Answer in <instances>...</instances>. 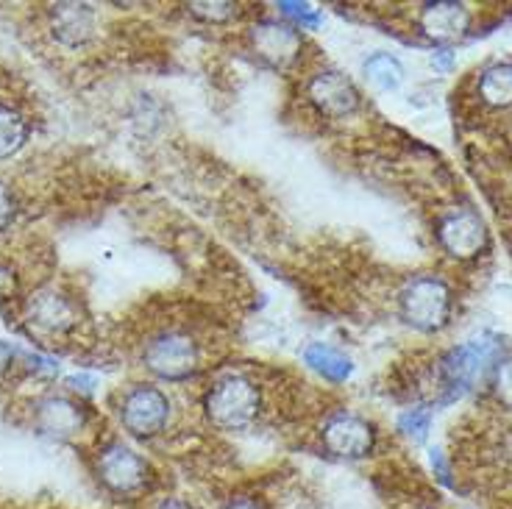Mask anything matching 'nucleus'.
Returning <instances> with one entry per match:
<instances>
[{
  "label": "nucleus",
  "mask_w": 512,
  "mask_h": 509,
  "mask_svg": "<svg viewBox=\"0 0 512 509\" xmlns=\"http://www.w3.org/2000/svg\"><path fill=\"white\" fill-rule=\"evenodd\" d=\"M265 407V395L254 376L231 370L223 373L215 382L206 387L204 418L209 426H215L218 432H245L251 429Z\"/></svg>",
  "instance_id": "obj_1"
},
{
  "label": "nucleus",
  "mask_w": 512,
  "mask_h": 509,
  "mask_svg": "<svg viewBox=\"0 0 512 509\" xmlns=\"http://www.w3.org/2000/svg\"><path fill=\"white\" fill-rule=\"evenodd\" d=\"M140 362L159 382H187L204 368V343L187 329H162L142 345Z\"/></svg>",
  "instance_id": "obj_2"
},
{
  "label": "nucleus",
  "mask_w": 512,
  "mask_h": 509,
  "mask_svg": "<svg viewBox=\"0 0 512 509\" xmlns=\"http://www.w3.org/2000/svg\"><path fill=\"white\" fill-rule=\"evenodd\" d=\"M95 476L103 490L115 498H137L148 493L154 484L151 462L123 440H109L106 446L98 448Z\"/></svg>",
  "instance_id": "obj_3"
},
{
  "label": "nucleus",
  "mask_w": 512,
  "mask_h": 509,
  "mask_svg": "<svg viewBox=\"0 0 512 509\" xmlns=\"http://www.w3.org/2000/svg\"><path fill=\"white\" fill-rule=\"evenodd\" d=\"M117 418L128 437L148 443L167 432L170 418H173V401L156 384H134L120 395Z\"/></svg>",
  "instance_id": "obj_4"
},
{
  "label": "nucleus",
  "mask_w": 512,
  "mask_h": 509,
  "mask_svg": "<svg viewBox=\"0 0 512 509\" xmlns=\"http://www.w3.org/2000/svg\"><path fill=\"white\" fill-rule=\"evenodd\" d=\"M398 309L401 318L410 323L412 329L432 331L446 329L454 309L451 287L440 276H415L398 293Z\"/></svg>",
  "instance_id": "obj_5"
},
{
  "label": "nucleus",
  "mask_w": 512,
  "mask_h": 509,
  "mask_svg": "<svg viewBox=\"0 0 512 509\" xmlns=\"http://www.w3.org/2000/svg\"><path fill=\"white\" fill-rule=\"evenodd\" d=\"M504 359V340L482 334L476 340L451 348L443 359V379L451 390H474L487 382V376Z\"/></svg>",
  "instance_id": "obj_6"
},
{
  "label": "nucleus",
  "mask_w": 512,
  "mask_h": 509,
  "mask_svg": "<svg viewBox=\"0 0 512 509\" xmlns=\"http://www.w3.org/2000/svg\"><path fill=\"white\" fill-rule=\"evenodd\" d=\"M23 318L31 334L45 340H62L73 334L81 323V309L73 295H67L59 287H39L31 293L23 306Z\"/></svg>",
  "instance_id": "obj_7"
},
{
  "label": "nucleus",
  "mask_w": 512,
  "mask_h": 509,
  "mask_svg": "<svg viewBox=\"0 0 512 509\" xmlns=\"http://www.w3.org/2000/svg\"><path fill=\"white\" fill-rule=\"evenodd\" d=\"M320 443L323 448L337 459H357L371 457L376 448V429L368 418H362L357 412L337 409L320 426Z\"/></svg>",
  "instance_id": "obj_8"
},
{
  "label": "nucleus",
  "mask_w": 512,
  "mask_h": 509,
  "mask_svg": "<svg viewBox=\"0 0 512 509\" xmlns=\"http://www.w3.org/2000/svg\"><path fill=\"white\" fill-rule=\"evenodd\" d=\"M307 103L326 120H346L359 109V90L354 81L337 67H320L304 84Z\"/></svg>",
  "instance_id": "obj_9"
},
{
  "label": "nucleus",
  "mask_w": 512,
  "mask_h": 509,
  "mask_svg": "<svg viewBox=\"0 0 512 509\" xmlns=\"http://www.w3.org/2000/svg\"><path fill=\"white\" fill-rule=\"evenodd\" d=\"M248 45L270 67L290 70V67L301 62L304 34L290 26V23H284V20L265 17V20H259V23L248 28Z\"/></svg>",
  "instance_id": "obj_10"
},
{
  "label": "nucleus",
  "mask_w": 512,
  "mask_h": 509,
  "mask_svg": "<svg viewBox=\"0 0 512 509\" xmlns=\"http://www.w3.org/2000/svg\"><path fill=\"white\" fill-rule=\"evenodd\" d=\"M437 242L448 256L468 262L487 248V229L471 209H451L437 223Z\"/></svg>",
  "instance_id": "obj_11"
},
{
  "label": "nucleus",
  "mask_w": 512,
  "mask_h": 509,
  "mask_svg": "<svg viewBox=\"0 0 512 509\" xmlns=\"http://www.w3.org/2000/svg\"><path fill=\"white\" fill-rule=\"evenodd\" d=\"M34 426L39 434L53 440H76L87 429L90 412L87 407L67 395H45L34 404Z\"/></svg>",
  "instance_id": "obj_12"
},
{
  "label": "nucleus",
  "mask_w": 512,
  "mask_h": 509,
  "mask_svg": "<svg viewBox=\"0 0 512 509\" xmlns=\"http://www.w3.org/2000/svg\"><path fill=\"white\" fill-rule=\"evenodd\" d=\"M51 31L64 48H81L95 37L98 14L87 3H56L51 6Z\"/></svg>",
  "instance_id": "obj_13"
},
{
  "label": "nucleus",
  "mask_w": 512,
  "mask_h": 509,
  "mask_svg": "<svg viewBox=\"0 0 512 509\" xmlns=\"http://www.w3.org/2000/svg\"><path fill=\"white\" fill-rule=\"evenodd\" d=\"M421 28L429 39L448 45L465 37V31L471 28V12L462 3H448V0L429 3L421 12Z\"/></svg>",
  "instance_id": "obj_14"
},
{
  "label": "nucleus",
  "mask_w": 512,
  "mask_h": 509,
  "mask_svg": "<svg viewBox=\"0 0 512 509\" xmlns=\"http://www.w3.org/2000/svg\"><path fill=\"white\" fill-rule=\"evenodd\" d=\"M301 359H304V365L309 370H315L318 376H323L326 382L332 384L348 382L351 373H354V362L340 348H334L329 343H309Z\"/></svg>",
  "instance_id": "obj_15"
},
{
  "label": "nucleus",
  "mask_w": 512,
  "mask_h": 509,
  "mask_svg": "<svg viewBox=\"0 0 512 509\" xmlns=\"http://www.w3.org/2000/svg\"><path fill=\"white\" fill-rule=\"evenodd\" d=\"M479 98L493 109H510L512 106V64L496 62L482 70L479 78Z\"/></svg>",
  "instance_id": "obj_16"
},
{
  "label": "nucleus",
  "mask_w": 512,
  "mask_h": 509,
  "mask_svg": "<svg viewBox=\"0 0 512 509\" xmlns=\"http://www.w3.org/2000/svg\"><path fill=\"white\" fill-rule=\"evenodd\" d=\"M28 137H31V123L26 120V115L0 103V162L23 151Z\"/></svg>",
  "instance_id": "obj_17"
},
{
  "label": "nucleus",
  "mask_w": 512,
  "mask_h": 509,
  "mask_svg": "<svg viewBox=\"0 0 512 509\" xmlns=\"http://www.w3.org/2000/svg\"><path fill=\"white\" fill-rule=\"evenodd\" d=\"M362 76L379 92H396L404 84V67L390 53H373L362 64Z\"/></svg>",
  "instance_id": "obj_18"
},
{
  "label": "nucleus",
  "mask_w": 512,
  "mask_h": 509,
  "mask_svg": "<svg viewBox=\"0 0 512 509\" xmlns=\"http://www.w3.org/2000/svg\"><path fill=\"white\" fill-rule=\"evenodd\" d=\"M429 429H432V409L423 407V404L404 409L398 415V432L404 434L410 443H423L429 437Z\"/></svg>",
  "instance_id": "obj_19"
},
{
  "label": "nucleus",
  "mask_w": 512,
  "mask_h": 509,
  "mask_svg": "<svg viewBox=\"0 0 512 509\" xmlns=\"http://www.w3.org/2000/svg\"><path fill=\"white\" fill-rule=\"evenodd\" d=\"M279 14H282L284 23L298 28L301 34L304 31H318L320 23H323V14L312 3H279Z\"/></svg>",
  "instance_id": "obj_20"
},
{
  "label": "nucleus",
  "mask_w": 512,
  "mask_h": 509,
  "mask_svg": "<svg viewBox=\"0 0 512 509\" xmlns=\"http://www.w3.org/2000/svg\"><path fill=\"white\" fill-rule=\"evenodd\" d=\"M187 12L206 26H226L240 17V6L237 3H190Z\"/></svg>",
  "instance_id": "obj_21"
},
{
  "label": "nucleus",
  "mask_w": 512,
  "mask_h": 509,
  "mask_svg": "<svg viewBox=\"0 0 512 509\" xmlns=\"http://www.w3.org/2000/svg\"><path fill=\"white\" fill-rule=\"evenodd\" d=\"M493 384H496V395L504 407H512V354L504 357L493 370Z\"/></svg>",
  "instance_id": "obj_22"
},
{
  "label": "nucleus",
  "mask_w": 512,
  "mask_h": 509,
  "mask_svg": "<svg viewBox=\"0 0 512 509\" xmlns=\"http://www.w3.org/2000/svg\"><path fill=\"white\" fill-rule=\"evenodd\" d=\"M14 217H17V198H14L12 187L6 181H0V234L9 231Z\"/></svg>",
  "instance_id": "obj_23"
},
{
  "label": "nucleus",
  "mask_w": 512,
  "mask_h": 509,
  "mask_svg": "<svg viewBox=\"0 0 512 509\" xmlns=\"http://www.w3.org/2000/svg\"><path fill=\"white\" fill-rule=\"evenodd\" d=\"M429 462H432V471L440 479V484H446V487H454V479H451V468H448L446 457H443V451L440 448H432V454H429Z\"/></svg>",
  "instance_id": "obj_24"
},
{
  "label": "nucleus",
  "mask_w": 512,
  "mask_h": 509,
  "mask_svg": "<svg viewBox=\"0 0 512 509\" xmlns=\"http://www.w3.org/2000/svg\"><path fill=\"white\" fill-rule=\"evenodd\" d=\"M223 509H265V504L259 501L256 496H248V493H237V496H231Z\"/></svg>",
  "instance_id": "obj_25"
},
{
  "label": "nucleus",
  "mask_w": 512,
  "mask_h": 509,
  "mask_svg": "<svg viewBox=\"0 0 512 509\" xmlns=\"http://www.w3.org/2000/svg\"><path fill=\"white\" fill-rule=\"evenodd\" d=\"M151 509H198L192 504L190 498H181V496H167L159 498Z\"/></svg>",
  "instance_id": "obj_26"
},
{
  "label": "nucleus",
  "mask_w": 512,
  "mask_h": 509,
  "mask_svg": "<svg viewBox=\"0 0 512 509\" xmlns=\"http://www.w3.org/2000/svg\"><path fill=\"white\" fill-rule=\"evenodd\" d=\"M67 384H70V390H76V393H92V390H95V387H98V382H95V379H92V376H84V373H81V376H73V379H67Z\"/></svg>",
  "instance_id": "obj_27"
},
{
  "label": "nucleus",
  "mask_w": 512,
  "mask_h": 509,
  "mask_svg": "<svg viewBox=\"0 0 512 509\" xmlns=\"http://www.w3.org/2000/svg\"><path fill=\"white\" fill-rule=\"evenodd\" d=\"M14 357H17V351H14L9 343H3V340H0V376H6V373L12 370Z\"/></svg>",
  "instance_id": "obj_28"
},
{
  "label": "nucleus",
  "mask_w": 512,
  "mask_h": 509,
  "mask_svg": "<svg viewBox=\"0 0 512 509\" xmlns=\"http://www.w3.org/2000/svg\"><path fill=\"white\" fill-rule=\"evenodd\" d=\"M432 64H435L437 70H451V64H454V56L448 51H437L435 56H432Z\"/></svg>",
  "instance_id": "obj_29"
}]
</instances>
